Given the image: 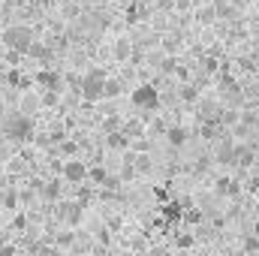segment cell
Returning a JSON list of instances; mask_svg holds the SVG:
<instances>
[{"label":"cell","mask_w":259,"mask_h":256,"mask_svg":"<svg viewBox=\"0 0 259 256\" xmlns=\"http://www.w3.org/2000/svg\"><path fill=\"white\" fill-rule=\"evenodd\" d=\"M58 217L64 220L66 226H78V223H81V217H84V205H81V202H75V199L61 202V205H58Z\"/></svg>","instance_id":"obj_5"},{"label":"cell","mask_w":259,"mask_h":256,"mask_svg":"<svg viewBox=\"0 0 259 256\" xmlns=\"http://www.w3.org/2000/svg\"><path fill=\"white\" fill-rule=\"evenodd\" d=\"M130 55H133L130 39H127V36H118V39H115V58H118V61H127Z\"/></svg>","instance_id":"obj_10"},{"label":"cell","mask_w":259,"mask_h":256,"mask_svg":"<svg viewBox=\"0 0 259 256\" xmlns=\"http://www.w3.org/2000/svg\"><path fill=\"white\" fill-rule=\"evenodd\" d=\"M253 238H259V220L253 223Z\"/></svg>","instance_id":"obj_27"},{"label":"cell","mask_w":259,"mask_h":256,"mask_svg":"<svg viewBox=\"0 0 259 256\" xmlns=\"http://www.w3.org/2000/svg\"><path fill=\"white\" fill-rule=\"evenodd\" d=\"M187 139H190V133H187V127H169L166 130V142L172 145V148H184L187 145Z\"/></svg>","instance_id":"obj_7"},{"label":"cell","mask_w":259,"mask_h":256,"mask_svg":"<svg viewBox=\"0 0 259 256\" xmlns=\"http://www.w3.org/2000/svg\"><path fill=\"white\" fill-rule=\"evenodd\" d=\"M0 208H3V193H0Z\"/></svg>","instance_id":"obj_30"},{"label":"cell","mask_w":259,"mask_h":256,"mask_svg":"<svg viewBox=\"0 0 259 256\" xmlns=\"http://www.w3.org/2000/svg\"><path fill=\"white\" fill-rule=\"evenodd\" d=\"M61 175L69 184H81V181H88V166L81 160H66L64 166H61Z\"/></svg>","instance_id":"obj_6"},{"label":"cell","mask_w":259,"mask_h":256,"mask_svg":"<svg viewBox=\"0 0 259 256\" xmlns=\"http://www.w3.org/2000/svg\"><path fill=\"white\" fill-rule=\"evenodd\" d=\"M175 6H178V9H187V6H190V0H178Z\"/></svg>","instance_id":"obj_26"},{"label":"cell","mask_w":259,"mask_h":256,"mask_svg":"<svg viewBox=\"0 0 259 256\" xmlns=\"http://www.w3.org/2000/svg\"><path fill=\"white\" fill-rule=\"evenodd\" d=\"M217 163L232 166V163H235V145H223V148L217 151Z\"/></svg>","instance_id":"obj_11"},{"label":"cell","mask_w":259,"mask_h":256,"mask_svg":"<svg viewBox=\"0 0 259 256\" xmlns=\"http://www.w3.org/2000/svg\"><path fill=\"white\" fill-rule=\"evenodd\" d=\"M42 196H46L49 202H58V199H61V181H49V184L42 187Z\"/></svg>","instance_id":"obj_12"},{"label":"cell","mask_w":259,"mask_h":256,"mask_svg":"<svg viewBox=\"0 0 259 256\" xmlns=\"http://www.w3.org/2000/svg\"><path fill=\"white\" fill-rule=\"evenodd\" d=\"M6 169H9V172H12V175H21V172H24V160H18V157H12V160H9V166H6Z\"/></svg>","instance_id":"obj_18"},{"label":"cell","mask_w":259,"mask_h":256,"mask_svg":"<svg viewBox=\"0 0 259 256\" xmlns=\"http://www.w3.org/2000/svg\"><path fill=\"white\" fill-rule=\"evenodd\" d=\"M241 3H244V0H229V6H241Z\"/></svg>","instance_id":"obj_29"},{"label":"cell","mask_w":259,"mask_h":256,"mask_svg":"<svg viewBox=\"0 0 259 256\" xmlns=\"http://www.w3.org/2000/svg\"><path fill=\"white\" fill-rule=\"evenodd\" d=\"M88 178H91L94 184H106V181H109V172H106L103 166H94V169H88Z\"/></svg>","instance_id":"obj_13"},{"label":"cell","mask_w":259,"mask_h":256,"mask_svg":"<svg viewBox=\"0 0 259 256\" xmlns=\"http://www.w3.org/2000/svg\"><path fill=\"white\" fill-rule=\"evenodd\" d=\"M15 193H3V208H15Z\"/></svg>","instance_id":"obj_22"},{"label":"cell","mask_w":259,"mask_h":256,"mask_svg":"<svg viewBox=\"0 0 259 256\" xmlns=\"http://www.w3.org/2000/svg\"><path fill=\"white\" fill-rule=\"evenodd\" d=\"M72 241H75V235H72V232H58V235H55V244H58V250H61V247H69Z\"/></svg>","instance_id":"obj_16"},{"label":"cell","mask_w":259,"mask_h":256,"mask_svg":"<svg viewBox=\"0 0 259 256\" xmlns=\"http://www.w3.org/2000/svg\"><path fill=\"white\" fill-rule=\"evenodd\" d=\"M46 256H64L58 247H46Z\"/></svg>","instance_id":"obj_25"},{"label":"cell","mask_w":259,"mask_h":256,"mask_svg":"<svg viewBox=\"0 0 259 256\" xmlns=\"http://www.w3.org/2000/svg\"><path fill=\"white\" fill-rule=\"evenodd\" d=\"M214 18H217V9H214V6H205V9L199 12V21H205V24L214 21Z\"/></svg>","instance_id":"obj_17"},{"label":"cell","mask_w":259,"mask_h":256,"mask_svg":"<svg viewBox=\"0 0 259 256\" xmlns=\"http://www.w3.org/2000/svg\"><path fill=\"white\" fill-rule=\"evenodd\" d=\"M163 49H166V52H178V36H169V39L163 42Z\"/></svg>","instance_id":"obj_20"},{"label":"cell","mask_w":259,"mask_h":256,"mask_svg":"<svg viewBox=\"0 0 259 256\" xmlns=\"http://www.w3.org/2000/svg\"><path fill=\"white\" fill-rule=\"evenodd\" d=\"M181 97H184V100H196V91H193V88H184V91H181Z\"/></svg>","instance_id":"obj_24"},{"label":"cell","mask_w":259,"mask_h":256,"mask_svg":"<svg viewBox=\"0 0 259 256\" xmlns=\"http://www.w3.org/2000/svg\"><path fill=\"white\" fill-rule=\"evenodd\" d=\"M136 169H139V172H148V169H151V160H148V157H139V160H136Z\"/></svg>","instance_id":"obj_21"},{"label":"cell","mask_w":259,"mask_h":256,"mask_svg":"<svg viewBox=\"0 0 259 256\" xmlns=\"http://www.w3.org/2000/svg\"><path fill=\"white\" fill-rule=\"evenodd\" d=\"M30 256H46V250H42V247H39V250H33V253Z\"/></svg>","instance_id":"obj_28"},{"label":"cell","mask_w":259,"mask_h":256,"mask_svg":"<svg viewBox=\"0 0 259 256\" xmlns=\"http://www.w3.org/2000/svg\"><path fill=\"white\" fill-rule=\"evenodd\" d=\"M106 145H109V148H115V151H124V148L130 145V139L124 136V130H115V133H109V136H106Z\"/></svg>","instance_id":"obj_9"},{"label":"cell","mask_w":259,"mask_h":256,"mask_svg":"<svg viewBox=\"0 0 259 256\" xmlns=\"http://www.w3.org/2000/svg\"><path fill=\"white\" fill-rule=\"evenodd\" d=\"M36 81H39L46 91H52V94H58V88H61V75H58V72H52V69H49V72H39V75H36Z\"/></svg>","instance_id":"obj_8"},{"label":"cell","mask_w":259,"mask_h":256,"mask_svg":"<svg viewBox=\"0 0 259 256\" xmlns=\"http://www.w3.org/2000/svg\"><path fill=\"white\" fill-rule=\"evenodd\" d=\"M133 106L142 109V112L160 109V94H157V88H154V84H139V88L133 91Z\"/></svg>","instance_id":"obj_4"},{"label":"cell","mask_w":259,"mask_h":256,"mask_svg":"<svg viewBox=\"0 0 259 256\" xmlns=\"http://www.w3.org/2000/svg\"><path fill=\"white\" fill-rule=\"evenodd\" d=\"M33 136V121L27 118V115H12L9 121H6V139H12V142H27Z\"/></svg>","instance_id":"obj_3"},{"label":"cell","mask_w":259,"mask_h":256,"mask_svg":"<svg viewBox=\"0 0 259 256\" xmlns=\"http://www.w3.org/2000/svg\"><path fill=\"white\" fill-rule=\"evenodd\" d=\"M247 250H250V253H259V238H253V235L247 238Z\"/></svg>","instance_id":"obj_23"},{"label":"cell","mask_w":259,"mask_h":256,"mask_svg":"<svg viewBox=\"0 0 259 256\" xmlns=\"http://www.w3.org/2000/svg\"><path fill=\"white\" fill-rule=\"evenodd\" d=\"M178 247H184V250H187V247H193V235H190V232L178 235Z\"/></svg>","instance_id":"obj_19"},{"label":"cell","mask_w":259,"mask_h":256,"mask_svg":"<svg viewBox=\"0 0 259 256\" xmlns=\"http://www.w3.org/2000/svg\"><path fill=\"white\" fill-rule=\"evenodd\" d=\"M103 88H106V72L103 69H91L84 78H81V97L88 100V103H97V100H103Z\"/></svg>","instance_id":"obj_2"},{"label":"cell","mask_w":259,"mask_h":256,"mask_svg":"<svg viewBox=\"0 0 259 256\" xmlns=\"http://www.w3.org/2000/svg\"><path fill=\"white\" fill-rule=\"evenodd\" d=\"M124 256H133V253H124Z\"/></svg>","instance_id":"obj_31"},{"label":"cell","mask_w":259,"mask_h":256,"mask_svg":"<svg viewBox=\"0 0 259 256\" xmlns=\"http://www.w3.org/2000/svg\"><path fill=\"white\" fill-rule=\"evenodd\" d=\"M3 42L15 52V55H27V49L33 46V30L27 24H12L3 30Z\"/></svg>","instance_id":"obj_1"},{"label":"cell","mask_w":259,"mask_h":256,"mask_svg":"<svg viewBox=\"0 0 259 256\" xmlns=\"http://www.w3.org/2000/svg\"><path fill=\"white\" fill-rule=\"evenodd\" d=\"M27 55H30V58H39V61H46V58H49V49H46L39 39H33V46L27 49Z\"/></svg>","instance_id":"obj_14"},{"label":"cell","mask_w":259,"mask_h":256,"mask_svg":"<svg viewBox=\"0 0 259 256\" xmlns=\"http://www.w3.org/2000/svg\"><path fill=\"white\" fill-rule=\"evenodd\" d=\"M118 94H121V81H118V78H106L103 97H109V100H112V97H118Z\"/></svg>","instance_id":"obj_15"}]
</instances>
